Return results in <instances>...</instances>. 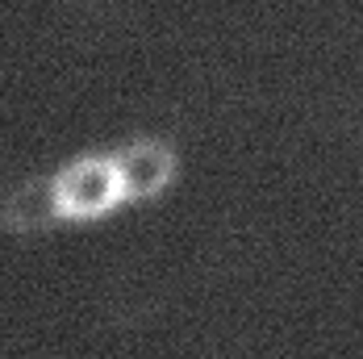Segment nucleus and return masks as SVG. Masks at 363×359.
Segmentation results:
<instances>
[{"label":"nucleus","instance_id":"1","mask_svg":"<svg viewBox=\"0 0 363 359\" xmlns=\"http://www.w3.org/2000/svg\"><path fill=\"white\" fill-rule=\"evenodd\" d=\"M55 205L63 221H101L130 205L117 150H84L55 172Z\"/></svg>","mask_w":363,"mask_h":359},{"label":"nucleus","instance_id":"2","mask_svg":"<svg viewBox=\"0 0 363 359\" xmlns=\"http://www.w3.org/2000/svg\"><path fill=\"white\" fill-rule=\"evenodd\" d=\"M117 159H121V176H125L130 205L159 201L180 180V155H176V146L163 143V138H150V134L121 143L117 146Z\"/></svg>","mask_w":363,"mask_h":359},{"label":"nucleus","instance_id":"3","mask_svg":"<svg viewBox=\"0 0 363 359\" xmlns=\"http://www.w3.org/2000/svg\"><path fill=\"white\" fill-rule=\"evenodd\" d=\"M63 217L55 205V180L50 176H26L4 188L0 197V226L13 238H38L46 230H55Z\"/></svg>","mask_w":363,"mask_h":359}]
</instances>
